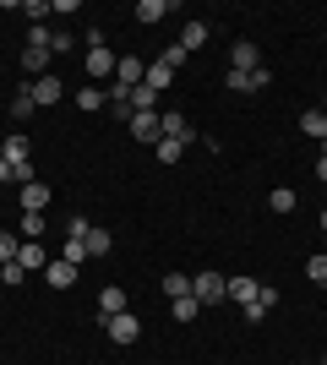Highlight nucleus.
<instances>
[{"label": "nucleus", "instance_id": "7", "mask_svg": "<svg viewBox=\"0 0 327 365\" xmlns=\"http://www.w3.org/2000/svg\"><path fill=\"white\" fill-rule=\"evenodd\" d=\"M115 82H120V88H142V82H147V61H131V55H120V66H115Z\"/></svg>", "mask_w": 327, "mask_h": 365}, {"label": "nucleus", "instance_id": "23", "mask_svg": "<svg viewBox=\"0 0 327 365\" xmlns=\"http://www.w3.org/2000/svg\"><path fill=\"white\" fill-rule=\"evenodd\" d=\"M295 191H289V185H279V191H273V197H267V207H273V213H279V218H289V213H295Z\"/></svg>", "mask_w": 327, "mask_h": 365}, {"label": "nucleus", "instance_id": "20", "mask_svg": "<svg viewBox=\"0 0 327 365\" xmlns=\"http://www.w3.org/2000/svg\"><path fill=\"white\" fill-rule=\"evenodd\" d=\"M175 44L186 49V55H191V49H202V44H207V22H186V28H180V38H175Z\"/></svg>", "mask_w": 327, "mask_h": 365}, {"label": "nucleus", "instance_id": "10", "mask_svg": "<svg viewBox=\"0 0 327 365\" xmlns=\"http://www.w3.org/2000/svg\"><path fill=\"white\" fill-rule=\"evenodd\" d=\"M164 137H175V142H186V148H191L197 131H191V120L180 115V109H164Z\"/></svg>", "mask_w": 327, "mask_h": 365}, {"label": "nucleus", "instance_id": "28", "mask_svg": "<svg viewBox=\"0 0 327 365\" xmlns=\"http://www.w3.org/2000/svg\"><path fill=\"white\" fill-rule=\"evenodd\" d=\"M104 104H109V93H98L93 82H88V88L77 93V109H104Z\"/></svg>", "mask_w": 327, "mask_h": 365}, {"label": "nucleus", "instance_id": "35", "mask_svg": "<svg viewBox=\"0 0 327 365\" xmlns=\"http://www.w3.org/2000/svg\"><path fill=\"white\" fill-rule=\"evenodd\" d=\"M22 11H28V16H33V22H44V16H49V11H55V6H49V0H22Z\"/></svg>", "mask_w": 327, "mask_h": 365}, {"label": "nucleus", "instance_id": "19", "mask_svg": "<svg viewBox=\"0 0 327 365\" xmlns=\"http://www.w3.org/2000/svg\"><path fill=\"white\" fill-rule=\"evenodd\" d=\"M170 82H175L170 66H164V61H147V82H142V88H153L158 98H164V88H170Z\"/></svg>", "mask_w": 327, "mask_h": 365}, {"label": "nucleus", "instance_id": "32", "mask_svg": "<svg viewBox=\"0 0 327 365\" xmlns=\"http://www.w3.org/2000/svg\"><path fill=\"white\" fill-rule=\"evenodd\" d=\"M224 88H229V93H256V88H251V71H229V76H224Z\"/></svg>", "mask_w": 327, "mask_h": 365}, {"label": "nucleus", "instance_id": "8", "mask_svg": "<svg viewBox=\"0 0 327 365\" xmlns=\"http://www.w3.org/2000/svg\"><path fill=\"white\" fill-rule=\"evenodd\" d=\"M16 267H22V273H44V267H49L44 245H38V240H22V251H16Z\"/></svg>", "mask_w": 327, "mask_h": 365}, {"label": "nucleus", "instance_id": "9", "mask_svg": "<svg viewBox=\"0 0 327 365\" xmlns=\"http://www.w3.org/2000/svg\"><path fill=\"white\" fill-rule=\"evenodd\" d=\"M44 284H49V289H71V284H77V267H71L66 257H55L44 267Z\"/></svg>", "mask_w": 327, "mask_h": 365}, {"label": "nucleus", "instance_id": "2", "mask_svg": "<svg viewBox=\"0 0 327 365\" xmlns=\"http://www.w3.org/2000/svg\"><path fill=\"white\" fill-rule=\"evenodd\" d=\"M191 294H197V305L207 311V305L229 300V278H224V273H197V278H191Z\"/></svg>", "mask_w": 327, "mask_h": 365}, {"label": "nucleus", "instance_id": "24", "mask_svg": "<svg viewBox=\"0 0 327 365\" xmlns=\"http://www.w3.org/2000/svg\"><path fill=\"white\" fill-rule=\"evenodd\" d=\"M164 16H170L164 0H137V22H164Z\"/></svg>", "mask_w": 327, "mask_h": 365}, {"label": "nucleus", "instance_id": "4", "mask_svg": "<svg viewBox=\"0 0 327 365\" xmlns=\"http://www.w3.org/2000/svg\"><path fill=\"white\" fill-rule=\"evenodd\" d=\"M104 333H109V344H120V349H125V344H137V338H142V322L131 317V311H120V317H104Z\"/></svg>", "mask_w": 327, "mask_h": 365}, {"label": "nucleus", "instance_id": "29", "mask_svg": "<svg viewBox=\"0 0 327 365\" xmlns=\"http://www.w3.org/2000/svg\"><path fill=\"white\" fill-rule=\"evenodd\" d=\"M33 109H38V104H33V93L22 88V93H16V98H11V120H28Z\"/></svg>", "mask_w": 327, "mask_h": 365}, {"label": "nucleus", "instance_id": "21", "mask_svg": "<svg viewBox=\"0 0 327 365\" xmlns=\"http://www.w3.org/2000/svg\"><path fill=\"white\" fill-rule=\"evenodd\" d=\"M153 153H158V164H180V158H186V142L158 137V142H153Z\"/></svg>", "mask_w": 327, "mask_h": 365}, {"label": "nucleus", "instance_id": "34", "mask_svg": "<svg viewBox=\"0 0 327 365\" xmlns=\"http://www.w3.org/2000/svg\"><path fill=\"white\" fill-rule=\"evenodd\" d=\"M306 278H311V284H327V257H311V262H306Z\"/></svg>", "mask_w": 327, "mask_h": 365}, {"label": "nucleus", "instance_id": "25", "mask_svg": "<svg viewBox=\"0 0 327 365\" xmlns=\"http://www.w3.org/2000/svg\"><path fill=\"white\" fill-rule=\"evenodd\" d=\"M164 294H170V300H186L191 294V273H170L164 278Z\"/></svg>", "mask_w": 327, "mask_h": 365}, {"label": "nucleus", "instance_id": "27", "mask_svg": "<svg viewBox=\"0 0 327 365\" xmlns=\"http://www.w3.org/2000/svg\"><path fill=\"white\" fill-rule=\"evenodd\" d=\"M170 311H175V322H197V317H202V305H197V294H186V300H175Z\"/></svg>", "mask_w": 327, "mask_h": 365}, {"label": "nucleus", "instance_id": "37", "mask_svg": "<svg viewBox=\"0 0 327 365\" xmlns=\"http://www.w3.org/2000/svg\"><path fill=\"white\" fill-rule=\"evenodd\" d=\"M316 180L327 185V153H316Z\"/></svg>", "mask_w": 327, "mask_h": 365}, {"label": "nucleus", "instance_id": "33", "mask_svg": "<svg viewBox=\"0 0 327 365\" xmlns=\"http://www.w3.org/2000/svg\"><path fill=\"white\" fill-rule=\"evenodd\" d=\"M158 61L170 66V71H180V66H186V61H191V55H186V49H180V44H170V49H164V55H158Z\"/></svg>", "mask_w": 327, "mask_h": 365}, {"label": "nucleus", "instance_id": "26", "mask_svg": "<svg viewBox=\"0 0 327 365\" xmlns=\"http://www.w3.org/2000/svg\"><path fill=\"white\" fill-rule=\"evenodd\" d=\"M131 109H137V115L142 109H164V98H158L153 88H131Z\"/></svg>", "mask_w": 327, "mask_h": 365}, {"label": "nucleus", "instance_id": "18", "mask_svg": "<svg viewBox=\"0 0 327 365\" xmlns=\"http://www.w3.org/2000/svg\"><path fill=\"white\" fill-rule=\"evenodd\" d=\"M22 71H28V82L49 76V49H22Z\"/></svg>", "mask_w": 327, "mask_h": 365}, {"label": "nucleus", "instance_id": "39", "mask_svg": "<svg viewBox=\"0 0 327 365\" xmlns=\"http://www.w3.org/2000/svg\"><path fill=\"white\" fill-rule=\"evenodd\" d=\"M322 235H327V207H322Z\"/></svg>", "mask_w": 327, "mask_h": 365}, {"label": "nucleus", "instance_id": "42", "mask_svg": "<svg viewBox=\"0 0 327 365\" xmlns=\"http://www.w3.org/2000/svg\"><path fill=\"white\" fill-rule=\"evenodd\" d=\"M322 153H327V142H322Z\"/></svg>", "mask_w": 327, "mask_h": 365}, {"label": "nucleus", "instance_id": "12", "mask_svg": "<svg viewBox=\"0 0 327 365\" xmlns=\"http://www.w3.org/2000/svg\"><path fill=\"white\" fill-rule=\"evenodd\" d=\"M28 93H33V104H61V76H38V82H28Z\"/></svg>", "mask_w": 327, "mask_h": 365}, {"label": "nucleus", "instance_id": "14", "mask_svg": "<svg viewBox=\"0 0 327 365\" xmlns=\"http://www.w3.org/2000/svg\"><path fill=\"white\" fill-rule=\"evenodd\" d=\"M125 311V289L120 284H104V289H98V317H120Z\"/></svg>", "mask_w": 327, "mask_h": 365}, {"label": "nucleus", "instance_id": "31", "mask_svg": "<svg viewBox=\"0 0 327 365\" xmlns=\"http://www.w3.org/2000/svg\"><path fill=\"white\" fill-rule=\"evenodd\" d=\"M49 38H55V33H49L44 22H33V28H28V49H49Z\"/></svg>", "mask_w": 327, "mask_h": 365}, {"label": "nucleus", "instance_id": "1", "mask_svg": "<svg viewBox=\"0 0 327 365\" xmlns=\"http://www.w3.org/2000/svg\"><path fill=\"white\" fill-rule=\"evenodd\" d=\"M28 153H33V142L22 137V131H11V137L0 142V158H6V164H11L16 185H28V180H33V164H28Z\"/></svg>", "mask_w": 327, "mask_h": 365}, {"label": "nucleus", "instance_id": "22", "mask_svg": "<svg viewBox=\"0 0 327 365\" xmlns=\"http://www.w3.org/2000/svg\"><path fill=\"white\" fill-rule=\"evenodd\" d=\"M44 235V213H22L16 218V240H38Z\"/></svg>", "mask_w": 327, "mask_h": 365}, {"label": "nucleus", "instance_id": "17", "mask_svg": "<svg viewBox=\"0 0 327 365\" xmlns=\"http://www.w3.org/2000/svg\"><path fill=\"white\" fill-rule=\"evenodd\" d=\"M109 245H115V235H109V229H88V235H82V251H88V257H109Z\"/></svg>", "mask_w": 327, "mask_h": 365}, {"label": "nucleus", "instance_id": "3", "mask_svg": "<svg viewBox=\"0 0 327 365\" xmlns=\"http://www.w3.org/2000/svg\"><path fill=\"white\" fill-rule=\"evenodd\" d=\"M125 131H131L137 142H158V137H164V109H142V115H131Z\"/></svg>", "mask_w": 327, "mask_h": 365}, {"label": "nucleus", "instance_id": "38", "mask_svg": "<svg viewBox=\"0 0 327 365\" xmlns=\"http://www.w3.org/2000/svg\"><path fill=\"white\" fill-rule=\"evenodd\" d=\"M0 180H16V175H11V164H6V158H0Z\"/></svg>", "mask_w": 327, "mask_h": 365}, {"label": "nucleus", "instance_id": "41", "mask_svg": "<svg viewBox=\"0 0 327 365\" xmlns=\"http://www.w3.org/2000/svg\"><path fill=\"white\" fill-rule=\"evenodd\" d=\"M322 197H327V185H322Z\"/></svg>", "mask_w": 327, "mask_h": 365}, {"label": "nucleus", "instance_id": "16", "mask_svg": "<svg viewBox=\"0 0 327 365\" xmlns=\"http://www.w3.org/2000/svg\"><path fill=\"white\" fill-rule=\"evenodd\" d=\"M256 289H262V278H229V300L240 305V311L256 300Z\"/></svg>", "mask_w": 327, "mask_h": 365}, {"label": "nucleus", "instance_id": "30", "mask_svg": "<svg viewBox=\"0 0 327 365\" xmlns=\"http://www.w3.org/2000/svg\"><path fill=\"white\" fill-rule=\"evenodd\" d=\"M16 251H22V240H16V229H11V235H0V267H6V262H16Z\"/></svg>", "mask_w": 327, "mask_h": 365}, {"label": "nucleus", "instance_id": "36", "mask_svg": "<svg viewBox=\"0 0 327 365\" xmlns=\"http://www.w3.org/2000/svg\"><path fill=\"white\" fill-rule=\"evenodd\" d=\"M22 278H28V273H22L16 262H6V267H0V284H11V289H16V284H22Z\"/></svg>", "mask_w": 327, "mask_h": 365}, {"label": "nucleus", "instance_id": "40", "mask_svg": "<svg viewBox=\"0 0 327 365\" xmlns=\"http://www.w3.org/2000/svg\"><path fill=\"white\" fill-rule=\"evenodd\" d=\"M316 365H327V354H322V360H316Z\"/></svg>", "mask_w": 327, "mask_h": 365}, {"label": "nucleus", "instance_id": "15", "mask_svg": "<svg viewBox=\"0 0 327 365\" xmlns=\"http://www.w3.org/2000/svg\"><path fill=\"white\" fill-rule=\"evenodd\" d=\"M300 131H306L311 142H327V104L322 109H306V115H300Z\"/></svg>", "mask_w": 327, "mask_h": 365}, {"label": "nucleus", "instance_id": "6", "mask_svg": "<svg viewBox=\"0 0 327 365\" xmlns=\"http://www.w3.org/2000/svg\"><path fill=\"white\" fill-rule=\"evenodd\" d=\"M273 311H279V289H273V284H262V289H256V300H251L240 317H246V322H267Z\"/></svg>", "mask_w": 327, "mask_h": 365}, {"label": "nucleus", "instance_id": "5", "mask_svg": "<svg viewBox=\"0 0 327 365\" xmlns=\"http://www.w3.org/2000/svg\"><path fill=\"white\" fill-rule=\"evenodd\" d=\"M88 76H93V82H104V76H115V66H120V55H115V49L109 44H98V49H88Z\"/></svg>", "mask_w": 327, "mask_h": 365}, {"label": "nucleus", "instance_id": "11", "mask_svg": "<svg viewBox=\"0 0 327 365\" xmlns=\"http://www.w3.org/2000/svg\"><path fill=\"white\" fill-rule=\"evenodd\" d=\"M262 66V55H256V44L251 38H240V44L229 49V71H256Z\"/></svg>", "mask_w": 327, "mask_h": 365}, {"label": "nucleus", "instance_id": "13", "mask_svg": "<svg viewBox=\"0 0 327 365\" xmlns=\"http://www.w3.org/2000/svg\"><path fill=\"white\" fill-rule=\"evenodd\" d=\"M44 207H49V185L28 180V185H22V213H44Z\"/></svg>", "mask_w": 327, "mask_h": 365}]
</instances>
